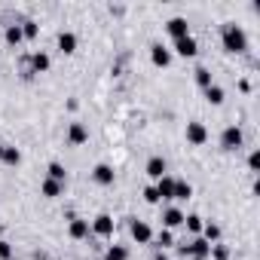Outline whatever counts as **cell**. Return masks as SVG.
Masks as SVG:
<instances>
[{"mask_svg":"<svg viewBox=\"0 0 260 260\" xmlns=\"http://www.w3.org/2000/svg\"><path fill=\"white\" fill-rule=\"evenodd\" d=\"M220 40H223V49L226 52H245L248 49V34L242 31V25H236V22H226L223 28H220Z\"/></svg>","mask_w":260,"mask_h":260,"instance_id":"cell-1","label":"cell"},{"mask_svg":"<svg viewBox=\"0 0 260 260\" xmlns=\"http://www.w3.org/2000/svg\"><path fill=\"white\" fill-rule=\"evenodd\" d=\"M242 141H245V135H242L239 125H226L223 132H220V147H223V150H239Z\"/></svg>","mask_w":260,"mask_h":260,"instance_id":"cell-2","label":"cell"},{"mask_svg":"<svg viewBox=\"0 0 260 260\" xmlns=\"http://www.w3.org/2000/svg\"><path fill=\"white\" fill-rule=\"evenodd\" d=\"M89 230H92L98 239H110V236H113V230H116V220H113L110 214H98V217L89 223Z\"/></svg>","mask_w":260,"mask_h":260,"instance_id":"cell-3","label":"cell"},{"mask_svg":"<svg viewBox=\"0 0 260 260\" xmlns=\"http://www.w3.org/2000/svg\"><path fill=\"white\" fill-rule=\"evenodd\" d=\"M187 257H190V260H208V257H211V245H208L202 236H196V239L187 242Z\"/></svg>","mask_w":260,"mask_h":260,"instance_id":"cell-4","label":"cell"},{"mask_svg":"<svg viewBox=\"0 0 260 260\" xmlns=\"http://www.w3.org/2000/svg\"><path fill=\"white\" fill-rule=\"evenodd\" d=\"M187 141H190L193 147H202V144L208 141V128H205V122H199V119L187 122Z\"/></svg>","mask_w":260,"mask_h":260,"instance_id":"cell-5","label":"cell"},{"mask_svg":"<svg viewBox=\"0 0 260 260\" xmlns=\"http://www.w3.org/2000/svg\"><path fill=\"white\" fill-rule=\"evenodd\" d=\"M128 230H132V239H135L138 245H147V242H153V230H150V223H147V220H135V217H132Z\"/></svg>","mask_w":260,"mask_h":260,"instance_id":"cell-6","label":"cell"},{"mask_svg":"<svg viewBox=\"0 0 260 260\" xmlns=\"http://www.w3.org/2000/svg\"><path fill=\"white\" fill-rule=\"evenodd\" d=\"M166 31L172 34V40H181V37H190V22L184 16H175L166 22Z\"/></svg>","mask_w":260,"mask_h":260,"instance_id":"cell-7","label":"cell"},{"mask_svg":"<svg viewBox=\"0 0 260 260\" xmlns=\"http://www.w3.org/2000/svg\"><path fill=\"white\" fill-rule=\"evenodd\" d=\"M178 226H184V211L175 205L162 208V230H178Z\"/></svg>","mask_w":260,"mask_h":260,"instance_id":"cell-8","label":"cell"},{"mask_svg":"<svg viewBox=\"0 0 260 260\" xmlns=\"http://www.w3.org/2000/svg\"><path fill=\"white\" fill-rule=\"evenodd\" d=\"M28 61H31V64H28V71H25V77H31V74H46V71H49V64H52L46 52H34V55H31Z\"/></svg>","mask_w":260,"mask_h":260,"instance_id":"cell-9","label":"cell"},{"mask_svg":"<svg viewBox=\"0 0 260 260\" xmlns=\"http://www.w3.org/2000/svg\"><path fill=\"white\" fill-rule=\"evenodd\" d=\"M86 141H89V128H86L83 122H71V128H68V144L80 147V144H86Z\"/></svg>","mask_w":260,"mask_h":260,"instance_id":"cell-10","label":"cell"},{"mask_svg":"<svg viewBox=\"0 0 260 260\" xmlns=\"http://www.w3.org/2000/svg\"><path fill=\"white\" fill-rule=\"evenodd\" d=\"M150 61H153L156 68H169V64H172V49H166L162 43H153V46H150Z\"/></svg>","mask_w":260,"mask_h":260,"instance_id":"cell-11","label":"cell"},{"mask_svg":"<svg viewBox=\"0 0 260 260\" xmlns=\"http://www.w3.org/2000/svg\"><path fill=\"white\" fill-rule=\"evenodd\" d=\"M175 52L184 55V58H193V55L199 52V43L193 40V34H190V37H181V40H175Z\"/></svg>","mask_w":260,"mask_h":260,"instance_id":"cell-12","label":"cell"},{"mask_svg":"<svg viewBox=\"0 0 260 260\" xmlns=\"http://www.w3.org/2000/svg\"><path fill=\"white\" fill-rule=\"evenodd\" d=\"M113 178H116V175H113V169H110L107 162H101V166H95V169H92V181H95V184H101V187H110V184H113Z\"/></svg>","mask_w":260,"mask_h":260,"instance_id":"cell-13","label":"cell"},{"mask_svg":"<svg viewBox=\"0 0 260 260\" xmlns=\"http://www.w3.org/2000/svg\"><path fill=\"white\" fill-rule=\"evenodd\" d=\"M55 43H58V49H61L64 55H71V52H77V34H74V31H61Z\"/></svg>","mask_w":260,"mask_h":260,"instance_id":"cell-14","label":"cell"},{"mask_svg":"<svg viewBox=\"0 0 260 260\" xmlns=\"http://www.w3.org/2000/svg\"><path fill=\"white\" fill-rule=\"evenodd\" d=\"M68 233H71V239H86L92 230H89V220H83V217H71Z\"/></svg>","mask_w":260,"mask_h":260,"instance_id":"cell-15","label":"cell"},{"mask_svg":"<svg viewBox=\"0 0 260 260\" xmlns=\"http://www.w3.org/2000/svg\"><path fill=\"white\" fill-rule=\"evenodd\" d=\"M156 196H159V199H172V196H175V178L162 175V178L156 181Z\"/></svg>","mask_w":260,"mask_h":260,"instance_id":"cell-16","label":"cell"},{"mask_svg":"<svg viewBox=\"0 0 260 260\" xmlns=\"http://www.w3.org/2000/svg\"><path fill=\"white\" fill-rule=\"evenodd\" d=\"M147 175H150L153 181H159V178L166 175V159H162V156H150V159H147Z\"/></svg>","mask_w":260,"mask_h":260,"instance_id":"cell-17","label":"cell"},{"mask_svg":"<svg viewBox=\"0 0 260 260\" xmlns=\"http://www.w3.org/2000/svg\"><path fill=\"white\" fill-rule=\"evenodd\" d=\"M40 193H43L46 199H55V196H61V193H64V184H58V181H49V178H46V181L40 184Z\"/></svg>","mask_w":260,"mask_h":260,"instance_id":"cell-18","label":"cell"},{"mask_svg":"<svg viewBox=\"0 0 260 260\" xmlns=\"http://www.w3.org/2000/svg\"><path fill=\"white\" fill-rule=\"evenodd\" d=\"M4 37H7V43H10V46H19V43L25 40V37H22V25H7Z\"/></svg>","mask_w":260,"mask_h":260,"instance_id":"cell-19","label":"cell"},{"mask_svg":"<svg viewBox=\"0 0 260 260\" xmlns=\"http://www.w3.org/2000/svg\"><path fill=\"white\" fill-rule=\"evenodd\" d=\"M205 101H208V104H214V107H217V104H223V89H220L217 83H211V86L205 89Z\"/></svg>","mask_w":260,"mask_h":260,"instance_id":"cell-20","label":"cell"},{"mask_svg":"<svg viewBox=\"0 0 260 260\" xmlns=\"http://www.w3.org/2000/svg\"><path fill=\"white\" fill-rule=\"evenodd\" d=\"M104 260H128V248L125 245H110L104 251Z\"/></svg>","mask_w":260,"mask_h":260,"instance_id":"cell-21","label":"cell"},{"mask_svg":"<svg viewBox=\"0 0 260 260\" xmlns=\"http://www.w3.org/2000/svg\"><path fill=\"white\" fill-rule=\"evenodd\" d=\"M46 172H49V181H58V184H64V181H68V172H64V166H61V162H49V169H46Z\"/></svg>","mask_w":260,"mask_h":260,"instance_id":"cell-22","label":"cell"},{"mask_svg":"<svg viewBox=\"0 0 260 260\" xmlns=\"http://www.w3.org/2000/svg\"><path fill=\"white\" fill-rule=\"evenodd\" d=\"M184 226H187V230H190L193 236H199L205 223H202V217H199V214H184Z\"/></svg>","mask_w":260,"mask_h":260,"instance_id":"cell-23","label":"cell"},{"mask_svg":"<svg viewBox=\"0 0 260 260\" xmlns=\"http://www.w3.org/2000/svg\"><path fill=\"white\" fill-rule=\"evenodd\" d=\"M0 162H7V166H19V162H22L19 147H4V156H0Z\"/></svg>","mask_w":260,"mask_h":260,"instance_id":"cell-24","label":"cell"},{"mask_svg":"<svg viewBox=\"0 0 260 260\" xmlns=\"http://www.w3.org/2000/svg\"><path fill=\"white\" fill-rule=\"evenodd\" d=\"M37 34H40V25H37L34 19H25V22H22V37H25V40H34Z\"/></svg>","mask_w":260,"mask_h":260,"instance_id":"cell-25","label":"cell"},{"mask_svg":"<svg viewBox=\"0 0 260 260\" xmlns=\"http://www.w3.org/2000/svg\"><path fill=\"white\" fill-rule=\"evenodd\" d=\"M193 77H196V83H199L202 89H208V86L214 83V80H211V71H208V68H202V64H199V68L193 71Z\"/></svg>","mask_w":260,"mask_h":260,"instance_id":"cell-26","label":"cell"},{"mask_svg":"<svg viewBox=\"0 0 260 260\" xmlns=\"http://www.w3.org/2000/svg\"><path fill=\"white\" fill-rule=\"evenodd\" d=\"M190 196H193V187H190L187 181H175V196H172V199H181V202H184V199H190Z\"/></svg>","mask_w":260,"mask_h":260,"instance_id":"cell-27","label":"cell"},{"mask_svg":"<svg viewBox=\"0 0 260 260\" xmlns=\"http://www.w3.org/2000/svg\"><path fill=\"white\" fill-rule=\"evenodd\" d=\"M202 239H205L208 245H214V242L220 239V226H217V223H205V226H202Z\"/></svg>","mask_w":260,"mask_h":260,"instance_id":"cell-28","label":"cell"},{"mask_svg":"<svg viewBox=\"0 0 260 260\" xmlns=\"http://www.w3.org/2000/svg\"><path fill=\"white\" fill-rule=\"evenodd\" d=\"M156 242H159V248H169V245H175V236H172V230H159Z\"/></svg>","mask_w":260,"mask_h":260,"instance_id":"cell-29","label":"cell"},{"mask_svg":"<svg viewBox=\"0 0 260 260\" xmlns=\"http://www.w3.org/2000/svg\"><path fill=\"white\" fill-rule=\"evenodd\" d=\"M13 257V245L7 239H0V260H10Z\"/></svg>","mask_w":260,"mask_h":260,"instance_id":"cell-30","label":"cell"},{"mask_svg":"<svg viewBox=\"0 0 260 260\" xmlns=\"http://www.w3.org/2000/svg\"><path fill=\"white\" fill-rule=\"evenodd\" d=\"M248 166H251V172H260V150H251V156H248Z\"/></svg>","mask_w":260,"mask_h":260,"instance_id":"cell-31","label":"cell"},{"mask_svg":"<svg viewBox=\"0 0 260 260\" xmlns=\"http://www.w3.org/2000/svg\"><path fill=\"white\" fill-rule=\"evenodd\" d=\"M144 199H147L150 205H156V202H159V196H156V187H147V190H144Z\"/></svg>","mask_w":260,"mask_h":260,"instance_id":"cell-32","label":"cell"},{"mask_svg":"<svg viewBox=\"0 0 260 260\" xmlns=\"http://www.w3.org/2000/svg\"><path fill=\"white\" fill-rule=\"evenodd\" d=\"M153 260H169V254H162V251H159V254H156Z\"/></svg>","mask_w":260,"mask_h":260,"instance_id":"cell-33","label":"cell"},{"mask_svg":"<svg viewBox=\"0 0 260 260\" xmlns=\"http://www.w3.org/2000/svg\"><path fill=\"white\" fill-rule=\"evenodd\" d=\"M4 147H7V144H0V156H4Z\"/></svg>","mask_w":260,"mask_h":260,"instance_id":"cell-34","label":"cell"},{"mask_svg":"<svg viewBox=\"0 0 260 260\" xmlns=\"http://www.w3.org/2000/svg\"><path fill=\"white\" fill-rule=\"evenodd\" d=\"M220 260H230V257H220Z\"/></svg>","mask_w":260,"mask_h":260,"instance_id":"cell-35","label":"cell"}]
</instances>
